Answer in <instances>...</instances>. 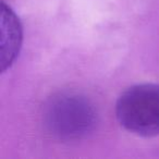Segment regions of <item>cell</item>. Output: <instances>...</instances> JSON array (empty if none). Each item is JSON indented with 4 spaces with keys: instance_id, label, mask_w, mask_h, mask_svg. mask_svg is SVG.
<instances>
[{
    "instance_id": "obj_1",
    "label": "cell",
    "mask_w": 159,
    "mask_h": 159,
    "mask_svg": "<svg viewBox=\"0 0 159 159\" xmlns=\"http://www.w3.org/2000/svg\"><path fill=\"white\" fill-rule=\"evenodd\" d=\"M122 128L142 137L159 135V84L145 83L125 89L116 105Z\"/></svg>"
},
{
    "instance_id": "obj_2",
    "label": "cell",
    "mask_w": 159,
    "mask_h": 159,
    "mask_svg": "<svg viewBox=\"0 0 159 159\" xmlns=\"http://www.w3.org/2000/svg\"><path fill=\"white\" fill-rule=\"evenodd\" d=\"M49 125L58 135L71 137L89 131L94 113L89 102L79 97L62 96L51 105Z\"/></svg>"
},
{
    "instance_id": "obj_3",
    "label": "cell",
    "mask_w": 159,
    "mask_h": 159,
    "mask_svg": "<svg viewBox=\"0 0 159 159\" xmlns=\"http://www.w3.org/2000/svg\"><path fill=\"white\" fill-rule=\"evenodd\" d=\"M2 18L8 22V29L5 24H2V26L8 30V39H9L7 44L2 46V50L6 47H8L2 52V61H1L2 71H5L8 66H11L16 55L19 53L22 35H21V26L19 20L14 16L12 10L6 6V3H2Z\"/></svg>"
}]
</instances>
